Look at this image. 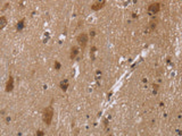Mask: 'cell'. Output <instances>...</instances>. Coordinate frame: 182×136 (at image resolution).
Segmentation results:
<instances>
[{
	"label": "cell",
	"instance_id": "6da1fadb",
	"mask_svg": "<svg viewBox=\"0 0 182 136\" xmlns=\"http://www.w3.org/2000/svg\"><path fill=\"white\" fill-rule=\"evenodd\" d=\"M54 113H55V110H54V108H52V106L47 107L46 109L43 110L42 119H43V121H45V124H46L47 126H49L50 124H51L52 117H54Z\"/></svg>",
	"mask_w": 182,
	"mask_h": 136
},
{
	"label": "cell",
	"instance_id": "7a4b0ae2",
	"mask_svg": "<svg viewBox=\"0 0 182 136\" xmlns=\"http://www.w3.org/2000/svg\"><path fill=\"white\" fill-rule=\"evenodd\" d=\"M76 41H77V43H79L80 47L82 49H84L87 47V43H88V41H89V38H88V35L86 33H81V34L77 35Z\"/></svg>",
	"mask_w": 182,
	"mask_h": 136
},
{
	"label": "cell",
	"instance_id": "3957f363",
	"mask_svg": "<svg viewBox=\"0 0 182 136\" xmlns=\"http://www.w3.org/2000/svg\"><path fill=\"white\" fill-rule=\"evenodd\" d=\"M159 9H161V5H159L158 2H155V4H151L148 7V13L151 14V15L157 14L158 11H159Z\"/></svg>",
	"mask_w": 182,
	"mask_h": 136
},
{
	"label": "cell",
	"instance_id": "277c9868",
	"mask_svg": "<svg viewBox=\"0 0 182 136\" xmlns=\"http://www.w3.org/2000/svg\"><path fill=\"white\" fill-rule=\"evenodd\" d=\"M105 4H106V1L105 0H101V1H98V2H96L95 5H92L91 6V9L92 10H95V11H98V10H100L104 6H105Z\"/></svg>",
	"mask_w": 182,
	"mask_h": 136
},
{
	"label": "cell",
	"instance_id": "5b68a950",
	"mask_svg": "<svg viewBox=\"0 0 182 136\" xmlns=\"http://www.w3.org/2000/svg\"><path fill=\"white\" fill-rule=\"evenodd\" d=\"M13 89H14V78L11 76H9L7 84H6V92H11Z\"/></svg>",
	"mask_w": 182,
	"mask_h": 136
},
{
	"label": "cell",
	"instance_id": "8992f818",
	"mask_svg": "<svg viewBox=\"0 0 182 136\" xmlns=\"http://www.w3.org/2000/svg\"><path fill=\"white\" fill-rule=\"evenodd\" d=\"M79 52H80V49L77 47H72V49H71V59H74Z\"/></svg>",
	"mask_w": 182,
	"mask_h": 136
},
{
	"label": "cell",
	"instance_id": "52a82bcc",
	"mask_svg": "<svg viewBox=\"0 0 182 136\" xmlns=\"http://www.w3.org/2000/svg\"><path fill=\"white\" fill-rule=\"evenodd\" d=\"M59 86H60V89L63 90V91L66 92L67 87H68V79H63V81L59 83Z\"/></svg>",
	"mask_w": 182,
	"mask_h": 136
},
{
	"label": "cell",
	"instance_id": "ba28073f",
	"mask_svg": "<svg viewBox=\"0 0 182 136\" xmlns=\"http://www.w3.org/2000/svg\"><path fill=\"white\" fill-rule=\"evenodd\" d=\"M25 27V19L23 18V19H21L20 22L17 23V25H16V30H17V32H21L22 30H23Z\"/></svg>",
	"mask_w": 182,
	"mask_h": 136
},
{
	"label": "cell",
	"instance_id": "9c48e42d",
	"mask_svg": "<svg viewBox=\"0 0 182 136\" xmlns=\"http://www.w3.org/2000/svg\"><path fill=\"white\" fill-rule=\"evenodd\" d=\"M0 29H4V27L6 26V24H7V18H6L5 16H2L1 18H0Z\"/></svg>",
	"mask_w": 182,
	"mask_h": 136
},
{
	"label": "cell",
	"instance_id": "30bf717a",
	"mask_svg": "<svg viewBox=\"0 0 182 136\" xmlns=\"http://www.w3.org/2000/svg\"><path fill=\"white\" fill-rule=\"evenodd\" d=\"M97 51V48L96 47H92L91 48V52H90V57L92 60H95V52Z\"/></svg>",
	"mask_w": 182,
	"mask_h": 136
},
{
	"label": "cell",
	"instance_id": "8fae6325",
	"mask_svg": "<svg viewBox=\"0 0 182 136\" xmlns=\"http://www.w3.org/2000/svg\"><path fill=\"white\" fill-rule=\"evenodd\" d=\"M60 67H62L60 63H58V61H55V69H56V70H59V69H60Z\"/></svg>",
	"mask_w": 182,
	"mask_h": 136
},
{
	"label": "cell",
	"instance_id": "7c38bea8",
	"mask_svg": "<svg viewBox=\"0 0 182 136\" xmlns=\"http://www.w3.org/2000/svg\"><path fill=\"white\" fill-rule=\"evenodd\" d=\"M95 35H96V32H95V31H90V36H91V38H93Z\"/></svg>",
	"mask_w": 182,
	"mask_h": 136
},
{
	"label": "cell",
	"instance_id": "4fadbf2b",
	"mask_svg": "<svg viewBox=\"0 0 182 136\" xmlns=\"http://www.w3.org/2000/svg\"><path fill=\"white\" fill-rule=\"evenodd\" d=\"M37 135L42 136V135H43V132H42V131H38V132H37Z\"/></svg>",
	"mask_w": 182,
	"mask_h": 136
}]
</instances>
